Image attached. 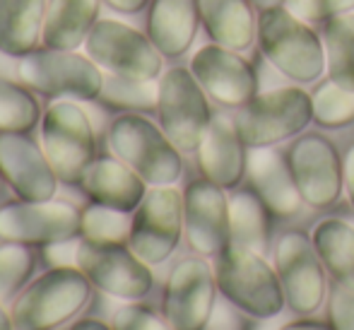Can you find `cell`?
<instances>
[{
	"instance_id": "cell-2",
	"label": "cell",
	"mask_w": 354,
	"mask_h": 330,
	"mask_svg": "<svg viewBox=\"0 0 354 330\" xmlns=\"http://www.w3.org/2000/svg\"><path fill=\"white\" fill-rule=\"evenodd\" d=\"M111 154L152 186H174L183 174V152L147 113H118L106 128Z\"/></svg>"
},
{
	"instance_id": "cell-4",
	"label": "cell",
	"mask_w": 354,
	"mask_h": 330,
	"mask_svg": "<svg viewBox=\"0 0 354 330\" xmlns=\"http://www.w3.org/2000/svg\"><path fill=\"white\" fill-rule=\"evenodd\" d=\"M17 73L19 82L48 102H97L106 80V73L87 53L46 46H39L37 51L19 58Z\"/></svg>"
},
{
	"instance_id": "cell-20",
	"label": "cell",
	"mask_w": 354,
	"mask_h": 330,
	"mask_svg": "<svg viewBox=\"0 0 354 330\" xmlns=\"http://www.w3.org/2000/svg\"><path fill=\"white\" fill-rule=\"evenodd\" d=\"M80 191L89 203L116 208L123 212H136L149 186L116 154H99L80 181Z\"/></svg>"
},
{
	"instance_id": "cell-36",
	"label": "cell",
	"mask_w": 354,
	"mask_h": 330,
	"mask_svg": "<svg viewBox=\"0 0 354 330\" xmlns=\"http://www.w3.org/2000/svg\"><path fill=\"white\" fill-rule=\"evenodd\" d=\"M284 8L301 19H333L354 10V0H284Z\"/></svg>"
},
{
	"instance_id": "cell-22",
	"label": "cell",
	"mask_w": 354,
	"mask_h": 330,
	"mask_svg": "<svg viewBox=\"0 0 354 330\" xmlns=\"http://www.w3.org/2000/svg\"><path fill=\"white\" fill-rule=\"evenodd\" d=\"M201 24L196 0H152L147 37L164 58H181L193 46Z\"/></svg>"
},
{
	"instance_id": "cell-12",
	"label": "cell",
	"mask_w": 354,
	"mask_h": 330,
	"mask_svg": "<svg viewBox=\"0 0 354 330\" xmlns=\"http://www.w3.org/2000/svg\"><path fill=\"white\" fill-rule=\"evenodd\" d=\"M183 239V193L174 186H152L133 212L128 246L147 265H162Z\"/></svg>"
},
{
	"instance_id": "cell-25",
	"label": "cell",
	"mask_w": 354,
	"mask_h": 330,
	"mask_svg": "<svg viewBox=\"0 0 354 330\" xmlns=\"http://www.w3.org/2000/svg\"><path fill=\"white\" fill-rule=\"evenodd\" d=\"M201 24L214 44L232 51H243L256 37L251 0H196Z\"/></svg>"
},
{
	"instance_id": "cell-24",
	"label": "cell",
	"mask_w": 354,
	"mask_h": 330,
	"mask_svg": "<svg viewBox=\"0 0 354 330\" xmlns=\"http://www.w3.org/2000/svg\"><path fill=\"white\" fill-rule=\"evenodd\" d=\"M48 0H0V53L24 58L41 46Z\"/></svg>"
},
{
	"instance_id": "cell-9",
	"label": "cell",
	"mask_w": 354,
	"mask_h": 330,
	"mask_svg": "<svg viewBox=\"0 0 354 330\" xmlns=\"http://www.w3.org/2000/svg\"><path fill=\"white\" fill-rule=\"evenodd\" d=\"M313 121L311 94L299 87H280L256 94L236 116V128L246 147L272 145L299 135Z\"/></svg>"
},
{
	"instance_id": "cell-32",
	"label": "cell",
	"mask_w": 354,
	"mask_h": 330,
	"mask_svg": "<svg viewBox=\"0 0 354 330\" xmlns=\"http://www.w3.org/2000/svg\"><path fill=\"white\" fill-rule=\"evenodd\" d=\"M37 248L0 241V302L12 304L24 287L37 277Z\"/></svg>"
},
{
	"instance_id": "cell-5",
	"label": "cell",
	"mask_w": 354,
	"mask_h": 330,
	"mask_svg": "<svg viewBox=\"0 0 354 330\" xmlns=\"http://www.w3.org/2000/svg\"><path fill=\"white\" fill-rule=\"evenodd\" d=\"M41 147L48 162L53 164L58 178L66 186H80L89 164L99 157L97 152V131L82 109V102L58 99L44 109L41 123Z\"/></svg>"
},
{
	"instance_id": "cell-7",
	"label": "cell",
	"mask_w": 354,
	"mask_h": 330,
	"mask_svg": "<svg viewBox=\"0 0 354 330\" xmlns=\"http://www.w3.org/2000/svg\"><path fill=\"white\" fill-rule=\"evenodd\" d=\"M84 53L106 75L152 82L164 73V56L147 32L113 17H102L84 42Z\"/></svg>"
},
{
	"instance_id": "cell-1",
	"label": "cell",
	"mask_w": 354,
	"mask_h": 330,
	"mask_svg": "<svg viewBox=\"0 0 354 330\" xmlns=\"http://www.w3.org/2000/svg\"><path fill=\"white\" fill-rule=\"evenodd\" d=\"M92 282L77 265L48 268L37 275L12 302L15 330H61L92 302Z\"/></svg>"
},
{
	"instance_id": "cell-26",
	"label": "cell",
	"mask_w": 354,
	"mask_h": 330,
	"mask_svg": "<svg viewBox=\"0 0 354 330\" xmlns=\"http://www.w3.org/2000/svg\"><path fill=\"white\" fill-rule=\"evenodd\" d=\"M232 244L248 251L266 253L270 246V210L251 191H236L229 198Z\"/></svg>"
},
{
	"instance_id": "cell-31",
	"label": "cell",
	"mask_w": 354,
	"mask_h": 330,
	"mask_svg": "<svg viewBox=\"0 0 354 330\" xmlns=\"http://www.w3.org/2000/svg\"><path fill=\"white\" fill-rule=\"evenodd\" d=\"M159 84L157 80L145 82V80H128L106 75L102 94L97 104L116 113H152L157 111Z\"/></svg>"
},
{
	"instance_id": "cell-44",
	"label": "cell",
	"mask_w": 354,
	"mask_h": 330,
	"mask_svg": "<svg viewBox=\"0 0 354 330\" xmlns=\"http://www.w3.org/2000/svg\"><path fill=\"white\" fill-rule=\"evenodd\" d=\"M0 330H15V323H12V313L5 309V304L0 302Z\"/></svg>"
},
{
	"instance_id": "cell-14",
	"label": "cell",
	"mask_w": 354,
	"mask_h": 330,
	"mask_svg": "<svg viewBox=\"0 0 354 330\" xmlns=\"http://www.w3.org/2000/svg\"><path fill=\"white\" fill-rule=\"evenodd\" d=\"M214 268L203 256L183 258L171 268L162 294V313L174 330H205L217 306Z\"/></svg>"
},
{
	"instance_id": "cell-39",
	"label": "cell",
	"mask_w": 354,
	"mask_h": 330,
	"mask_svg": "<svg viewBox=\"0 0 354 330\" xmlns=\"http://www.w3.org/2000/svg\"><path fill=\"white\" fill-rule=\"evenodd\" d=\"M152 0H104L106 8H111L113 12H121V15H136L145 10Z\"/></svg>"
},
{
	"instance_id": "cell-28",
	"label": "cell",
	"mask_w": 354,
	"mask_h": 330,
	"mask_svg": "<svg viewBox=\"0 0 354 330\" xmlns=\"http://www.w3.org/2000/svg\"><path fill=\"white\" fill-rule=\"evenodd\" d=\"M328 75L342 89L354 92V15H337L323 27Z\"/></svg>"
},
{
	"instance_id": "cell-33",
	"label": "cell",
	"mask_w": 354,
	"mask_h": 330,
	"mask_svg": "<svg viewBox=\"0 0 354 330\" xmlns=\"http://www.w3.org/2000/svg\"><path fill=\"white\" fill-rule=\"evenodd\" d=\"M311 107L313 121L323 128H342L354 121V92L342 89L333 80L313 89Z\"/></svg>"
},
{
	"instance_id": "cell-27",
	"label": "cell",
	"mask_w": 354,
	"mask_h": 330,
	"mask_svg": "<svg viewBox=\"0 0 354 330\" xmlns=\"http://www.w3.org/2000/svg\"><path fill=\"white\" fill-rule=\"evenodd\" d=\"M313 244L335 282L354 287V227L345 219L328 217L313 232Z\"/></svg>"
},
{
	"instance_id": "cell-42",
	"label": "cell",
	"mask_w": 354,
	"mask_h": 330,
	"mask_svg": "<svg viewBox=\"0 0 354 330\" xmlns=\"http://www.w3.org/2000/svg\"><path fill=\"white\" fill-rule=\"evenodd\" d=\"M280 330H333L328 323L313 321V318H301V321H292V323H282Z\"/></svg>"
},
{
	"instance_id": "cell-45",
	"label": "cell",
	"mask_w": 354,
	"mask_h": 330,
	"mask_svg": "<svg viewBox=\"0 0 354 330\" xmlns=\"http://www.w3.org/2000/svg\"><path fill=\"white\" fill-rule=\"evenodd\" d=\"M258 10H270V8H280L284 5V0H251Z\"/></svg>"
},
{
	"instance_id": "cell-10",
	"label": "cell",
	"mask_w": 354,
	"mask_h": 330,
	"mask_svg": "<svg viewBox=\"0 0 354 330\" xmlns=\"http://www.w3.org/2000/svg\"><path fill=\"white\" fill-rule=\"evenodd\" d=\"M77 205L68 200H12L0 205V241L46 248L53 244L80 239Z\"/></svg>"
},
{
	"instance_id": "cell-6",
	"label": "cell",
	"mask_w": 354,
	"mask_h": 330,
	"mask_svg": "<svg viewBox=\"0 0 354 330\" xmlns=\"http://www.w3.org/2000/svg\"><path fill=\"white\" fill-rule=\"evenodd\" d=\"M258 44L268 61L294 82H316L326 70V48L306 19L289 12L284 5L261 10Z\"/></svg>"
},
{
	"instance_id": "cell-16",
	"label": "cell",
	"mask_w": 354,
	"mask_h": 330,
	"mask_svg": "<svg viewBox=\"0 0 354 330\" xmlns=\"http://www.w3.org/2000/svg\"><path fill=\"white\" fill-rule=\"evenodd\" d=\"M183 237L191 251L203 258H217L232 244L224 188L207 178H196L183 188Z\"/></svg>"
},
{
	"instance_id": "cell-38",
	"label": "cell",
	"mask_w": 354,
	"mask_h": 330,
	"mask_svg": "<svg viewBox=\"0 0 354 330\" xmlns=\"http://www.w3.org/2000/svg\"><path fill=\"white\" fill-rule=\"evenodd\" d=\"M77 246L80 239H71V241L53 244V246H46L41 251L51 261V268H68V265H77Z\"/></svg>"
},
{
	"instance_id": "cell-30",
	"label": "cell",
	"mask_w": 354,
	"mask_h": 330,
	"mask_svg": "<svg viewBox=\"0 0 354 330\" xmlns=\"http://www.w3.org/2000/svg\"><path fill=\"white\" fill-rule=\"evenodd\" d=\"M133 212L89 203L80 212V239L102 246H118L131 241Z\"/></svg>"
},
{
	"instance_id": "cell-13",
	"label": "cell",
	"mask_w": 354,
	"mask_h": 330,
	"mask_svg": "<svg viewBox=\"0 0 354 330\" xmlns=\"http://www.w3.org/2000/svg\"><path fill=\"white\" fill-rule=\"evenodd\" d=\"M77 268L97 292L118 302H140L154 287L152 265L138 258L128 244L102 246L80 239Z\"/></svg>"
},
{
	"instance_id": "cell-8",
	"label": "cell",
	"mask_w": 354,
	"mask_h": 330,
	"mask_svg": "<svg viewBox=\"0 0 354 330\" xmlns=\"http://www.w3.org/2000/svg\"><path fill=\"white\" fill-rule=\"evenodd\" d=\"M157 84V116L162 131L183 154L198 152L203 135L212 121L207 92L201 87L191 68L183 66L164 70Z\"/></svg>"
},
{
	"instance_id": "cell-43",
	"label": "cell",
	"mask_w": 354,
	"mask_h": 330,
	"mask_svg": "<svg viewBox=\"0 0 354 330\" xmlns=\"http://www.w3.org/2000/svg\"><path fill=\"white\" fill-rule=\"evenodd\" d=\"M282 326L275 318H256V323H251L246 330H280Z\"/></svg>"
},
{
	"instance_id": "cell-41",
	"label": "cell",
	"mask_w": 354,
	"mask_h": 330,
	"mask_svg": "<svg viewBox=\"0 0 354 330\" xmlns=\"http://www.w3.org/2000/svg\"><path fill=\"white\" fill-rule=\"evenodd\" d=\"M68 330H113V328H111V323L102 321V318L87 316V318H77V321H73Z\"/></svg>"
},
{
	"instance_id": "cell-19",
	"label": "cell",
	"mask_w": 354,
	"mask_h": 330,
	"mask_svg": "<svg viewBox=\"0 0 354 330\" xmlns=\"http://www.w3.org/2000/svg\"><path fill=\"white\" fill-rule=\"evenodd\" d=\"M196 154L203 178L217 183L224 191L236 188L246 176V143L241 140L236 121H232L229 116H222V113L212 116Z\"/></svg>"
},
{
	"instance_id": "cell-37",
	"label": "cell",
	"mask_w": 354,
	"mask_h": 330,
	"mask_svg": "<svg viewBox=\"0 0 354 330\" xmlns=\"http://www.w3.org/2000/svg\"><path fill=\"white\" fill-rule=\"evenodd\" d=\"M205 330H246V328H243V321L239 316V309L224 299V302H217Z\"/></svg>"
},
{
	"instance_id": "cell-17",
	"label": "cell",
	"mask_w": 354,
	"mask_h": 330,
	"mask_svg": "<svg viewBox=\"0 0 354 330\" xmlns=\"http://www.w3.org/2000/svg\"><path fill=\"white\" fill-rule=\"evenodd\" d=\"M0 176L19 200H53L61 188L41 143L29 133H0Z\"/></svg>"
},
{
	"instance_id": "cell-46",
	"label": "cell",
	"mask_w": 354,
	"mask_h": 330,
	"mask_svg": "<svg viewBox=\"0 0 354 330\" xmlns=\"http://www.w3.org/2000/svg\"><path fill=\"white\" fill-rule=\"evenodd\" d=\"M3 196H5V181H3V176H0V205H3Z\"/></svg>"
},
{
	"instance_id": "cell-23",
	"label": "cell",
	"mask_w": 354,
	"mask_h": 330,
	"mask_svg": "<svg viewBox=\"0 0 354 330\" xmlns=\"http://www.w3.org/2000/svg\"><path fill=\"white\" fill-rule=\"evenodd\" d=\"M104 0H48L41 46L58 51L84 48L89 32L102 19Z\"/></svg>"
},
{
	"instance_id": "cell-15",
	"label": "cell",
	"mask_w": 354,
	"mask_h": 330,
	"mask_svg": "<svg viewBox=\"0 0 354 330\" xmlns=\"http://www.w3.org/2000/svg\"><path fill=\"white\" fill-rule=\"evenodd\" d=\"M292 176L301 200L311 208H330L345 191L342 159L326 135L308 133L294 140L287 152Z\"/></svg>"
},
{
	"instance_id": "cell-29",
	"label": "cell",
	"mask_w": 354,
	"mask_h": 330,
	"mask_svg": "<svg viewBox=\"0 0 354 330\" xmlns=\"http://www.w3.org/2000/svg\"><path fill=\"white\" fill-rule=\"evenodd\" d=\"M44 116L39 94L0 75V133H32Z\"/></svg>"
},
{
	"instance_id": "cell-40",
	"label": "cell",
	"mask_w": 354,
	"mask_h": 330,
	"mask_svg": "<svg viewBox=\"0 0 354 330\" xmlns=\"http://www.w3.org/2000/svg\"><path fill=\"white\" fill-rule=\"evenodd\" d=\"M342 176H345V193L354 208V145H350L345 159H342Z\"/></svg>"
},
{
	"instance_id": "cell-18",
	"label": "cell",
	"mask_w": 354,
	"mask_h": 330,
	"mask_svg": "<svg viewBox=\"0 0 354 330\" xmlns=\"http://www.w3.org/2000/svg\"><path fill=\"white\" fill-rule=\"evenodd\" d=\"M191 73L201 87L222 107H246L258 92V80L251 63L239 51L224 48L219 44H207L198 48L191 58Z\"/></svg>"
},
{
	"instance_id": "cell-11",
	"label": "cell",
	"mask_w": 354,
	"mask_h": 330,
	"mask_svg": "<svg viewBox=\"0 0 354 330\" xmlns=\"http://www.w3.org/2000/svg\"><path fill=\"white\" fill-rule=\"evenodd\" d=\"M275 270L280 275L287 306L299 316H313L328 299L326 265L306 232H284L275 246Z\"/></svg>"
},
{
	"instance_id": "cell-3",
	"label": "cell",
	"mask_w": 354,
	"mask_h": 330,
	"mask_svg": "<svg viewBox=\"0 0 354 330\" xmlns=\"http://www.w3.org/2000/svg\"><path fill=\"white\" fill-rule=\"evenodd\" d=\"M214 277L222 299L251 318H275L287 304L280 275L263 253L229 244L217 256Z\"/></svg>"
},
{
	"instance_id": "cell-21",
	"label": "cell",
	"mask_w": 354,
	"mask_h": 330,
	"mask_svg": "<svg viewBox=\"0 0 354 330\" xmlns=\"http://www.w3.org/2000/svg\"><path fill=\"white\" fill-rule=\"evenodd\" d=\"M246 176L253 193L263 200L272 217H292L301 208V193L292 176L289 162L272 147H251Z\"/></svg>"
},
{
	"instance_id": "cell-34",
	"label": "cell",
	"mask_w": 354,
	"mask_h": 330,
	"mask_svg": "<svg viewBox=\"0 0 354 330\" xmlns=\"http://www.w3.org/2000/svg\"><path fill=\"white\" fill-rule=\"evenodd\" d=\"M113 330H174L171 323L140 302H126L111 316Z\"/></svg>"
},
{
	"instance_id": "cell-35",
	"label": "cell",
	"mask_w": 354,
	"mask_h": 330,
	"mask_svg": "<svg viewBox=\"0 0 354 330\" xmlns=\"http://www.w3.org/2000/svg\"><path fill=\"white\" fill-rule=\"evenodd\" d=\"M328 326L333 330H354V287L333 282L328 292Z\"/></svg>"
}]
</instances>
